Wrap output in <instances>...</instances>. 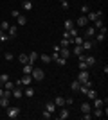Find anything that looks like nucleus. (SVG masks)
Segmentation results:
<instances>
[{"mask_svg":"<svg viewBox=\"0 0 108 120\" xmlns=\"http://www.w3.org/2000/svg\"><path fill=\"white\" fill-rule=\"evenodd\" d=\"M5 109H7V113H5L7 118H18V115H20V108H18V106H11L9 104Z\"/></svg>","mask_w":108,"mask_h":120,"instance_id":"nucleus-1","label":"nucleus"},{"mask_svg":"<svg viewBox=\"0 0 108 120\" xmlns=\"http://www.w3.org/2000/svg\"><path fill=\"white\" fill-rule=\"evenodd\" d=\"M31 77H32L34 81H43V77H45V72L41 70V68H32Z\"/></svg>","mask_w":108,"mask_h":120,"instance_id":"nucleus-2","label":"nucleus"},{"mask_svg":"<svg viewBox=\"0 0 108 120\" xmlns=\"http://www.w3.org/2000/svg\"><path fill=\"white\" fill-rule=\"evenodd\" d=\"M97 18H103V11H88L87 13V20L88 22H94Z\"/></svg>","mask_w":108,"mask_h":120,"instance_id":"nucleus-3","label":"nucleus"},{"mask_svg":"<svg viewBox=\"0 0 108 120\" xmlns=\"http://www.w3.org/2000/svg\"><path fill=\"white\" fill-rule=\"evenodd\" d=\"M77 81H79V82H87V81H90V72L88 70H81L79 72V74H77Z\"/></svg>","mask_w":108,"mask_h":120,"instance_id":"nucleus-4","label":"nucleus"},{"mask_svg":"<svg viewBox=\"0 0 108 120\" xmlns=\"http://www.w3.org/2000/svg\"><path fill=\"white\" fill-rule=\"evenodd\" d=\"M70 116V109H68L67 106H63V108H60V115H58V118L60 120H65Z\"/></svg>","mask_w":108,"mask_h":120,"instance_id":"nucleus-5","label":"nucleus"},{"mask_svg":"<svg viewBox=\"0 0 108 120\" xmlns=\"http://www.w3.org/2000/svg\"><path fill=\"white\" fill-rule=\"evenodd\" d=\"M11 97H15V99H22V97H24V91H22L20 86H15V88L11 90Z\"/></svg>","mask_w":108,"mask_h":120,"instance_id":"nucleus-6","label":"nucleus"},{"mask_svg":"<svg viewBox=\"0 0 108 120\" xmlns=\"http://www.w3.org/2000/svg\"><path fill=\"white\" fill-rule=\"evenodd\" d=\"M20 82H22V86H31V84H32V77H31V74H24V77L20 79Z\"/></svg>","mask_w":108,"mask_h":120,"instance_id":"nucleus-7","label":"nucleus"},{"mask_svg":"<svg viewBox=\"0 0 108 120\" xmlns=\"http://www.w3.org/2000/svg\"><path fill=\"white\" fill-rule=\"evenodd\" d=\"M58 54H60V57H65V59H67L72 52L68 50V47H60V49H58Z\"/></svg>","mask_w":108,"mask_h":120,"instance_id":"nucleus-8","label":"nucleus"},{"mask_svg":"<svg viewBox=\"0 0 108 120\" xmlns=\"http://www.w3.org/2000/svg\"><path fill=\"white\" fill-rule=\"evenodd\" d=\"M106 104H108L106 99H99V97L94 99V108H103V106H106Z\"/></svg>","mask_w":108,"mask_h":120,"instance_id":"nucleus-9","label":"nucleus"},{"mask_svg":"<svg viewBox=\"0 0 108 120\" xmlns=\"http://www.w3.org/2000/svg\"><path fill=\"white\" fill-rule=\"evenodd\" d=\"M76 25H77V27H87V25H88V20H87V15H83V16H79V18H77V22H76Z\"/></svg>","mask_w":108,"mask_h":120,"instance_id":"nucleus-10","label":"nucleus"},{"mask_svg":"<svg viewBox=\"0 0 108 120\" xmlns=\"http://www.w3.org/2000/svg\"><path fill=\"white\" fill-rule=\"evenodd\" d=\"M72 54L76 56V57H79V56L85 54V50H83V47H81V45H74V49H72Z\"/></svg>","mask_w":108,"mask_h":120,"instance_id":"nucleus-11","label":"nucleus"},{"mask_svg":"<svg viewBox=\"0 0 108 120\" xmlns=\"http://www.w3.org/2000/svg\"><path fill=\"white\" fill-rule=\"evenodd\" d=\"M79 109H81V113H92V106H90V102H83Z\"/></svg>","mask_w":108,"mask_h":120,"instance_id":"nucleus-12","label":"nucleus"},{"mask_svg":"<svg viewBox=\"0 0 108 120\" xmlns=\"http://www.w3.org/2000/svg\"><path fill=\"white\" fill-rule=\"evenodd\" d=\"M16 32H18V27H16V25H9V29H7V34H9L11 40H13V38H16Z\"/></svg>","mask_w":108,"mask_h":120,"instance_id":"nucleus-13","label":"nucleus"},{"mask_svg":"<svg viewBox=\"0 0 108 120\" xmlns=\"http://www.w3.org/2000/svg\"><path fill=\"white\" fill-rule=\"evenodd\" d=\"M56 104H54V102H47L45 104V111H49V113H52V115H54V113H56Z\"/></svg>","mask_w":108,"mask_h":120,"instance_id":"nucleus-14","label":"nucleus"},{"mask_svg":"<svg viewBox=\"0 0 108 120\" xmlns=\"http://www.w3.org/2000/svg\"><path fill=\"white\" fill-rule=\"evenodd\" d=\"M38 59H40V54L32 50L31 54H29V65H32V63H36V61H38Z\"/></svg>","mask_w":108,"mask_h":120,"instance_id":"nucleus-15","label":"nucleus"},{"mask_svg":"<svg viewBox=\"0 0 108 120\" xmlns=\"http://www.w3.org/2000/svg\"><path fill=\"white\" fill-rule=\"evenodd\" d=\"M52 102L56 104V108H63V106H65V99H63V97H56Z\"/></svg>","mask_w":108,"mask_h":120,"instance_id":"nucleus-16","label":"nucleus"},{"mask_svg":"<svg viewBox=\"0 0 108 120\" xmlns=\"http://www.w3.org/2000/svg\"><path fill=\"white\" fill-rule=\"evenodd\" d=\"M85 63H87L88 68H90V66L96 65V57H92V56H85Z\"/></svg>","mask_w":108,"mask_h":120,"instance_id":"nucleus-17","label":"nucleus"},{"mask_svg":"<svg viewBox=\"0 0 108 120\" xmlns=\"http://www.w3.org/2000/svg\"><path fill=\"white\" fill-rule=\"evenodd\" d=\"M94 34H96V29H94L92 25H90V27H87V29H85V36H87V38H92Z\"/></svg>","mask_w":108,"mask_h":120,"instance_id":"nucleus-18","label":"nucleus"},{"mask_svg":"<svg viewBox=\"0 0 108 120\" xmlns=\"http://www.w3.org/2000/svg\"><path fill=\"white\" fill-rule=\"evenodd\" d=\"M16 22H18V25H25V23H27V18H25V15H22V13H20V15L16 16Z\"/></svg>","mask_w":108,"mask_h":120,"instance_id":"nucleus-19","label":"nucleus"},{"mask_svg":"<svg viewBox=\"0 0 108 120\" xmlns=\"http://www.w3.org/2000/svg\"><path fill=\"white\" fill-rule=\"evenodd\" d=\"M63 27H65V30H70V29H74V27H76V23H74L72 20H65Z\"/></svg>","mask_w":108,"mask_h":120,"instance_id":"nucleus-20","label":"nucleus"},{"mask_svg":"<svg viewBox=\"0 0 108 120\" xmlns=\"http://www.w3.org/2000/svg\"><path fill=\"white\" fill-rule=\"evenodd\" d=\"M9 40H11L9 34H5V30L0 29V43H4V41H9Z\"/></svg>","mask_w":108,"mask_h":120,"instance_id":"nucleus-21","label":"nucleus"},{"mask_svg":"<svg viewBox=\"0 0 108 120\" xmlns=\"http://www.w3.org/2000/svg\"><path fill=\"white\" fill-rule=\"evenodd\" d=\"M18 61H20L22 65H27V63H29V56L27 54H20L18 56Z\"/></svg>","mask_w":108,"mask_h":120,"instance_id":"nucleus-22","label":"nucleus"},{"mask_svg":"<svg viewBox=\"0 0 108 120\" xmlns=\"http://www.w3.org/2000/svg\"><path fill=\"white\" fill-rule=\"evenodd\" d=\"M79 86H81V82H79V81H72V84H70V90L72 91H79Z\"/></svg>","mask_w":108,"mask_h":120,"instance_id":"nucleus-23","label":"nucleus"},{"mask_svg":"<svg viewBox=\"0 0 108 120\" xmlns=\"http://www.w3.org/2000/svg\"><path fill=\"white\" fill-rule=\"evenodd\" d=\"M32 95H34V88L27 86L25 90H24V97H32Z\"/></svg>","mask_w":108,"mask_h":120,"instance_id":"nucleus-24","label":"nucleus"},{"mask_svg":"<svg viewBox=\"0 0 108 120\" xmlns=\"http://www.w3.org/2000/svg\"><path fill=\"white\" fill-rule=\"evenodd\" d=\"M81 47H83V50H90L94 47V43L90 40H87V41H83V43H81Z\"/></svg>","mask_w":108,"mask_h":120,"instance_id":"nucleus-25","label":"nucleus"},{"mask_svg":"<svg viewBox=\"0 0 108 120\" xmlns=\"http://www.w3.org/2000/svg\"><path fill=\"white\" fill-rule=\"evenodd\" d=\"M103 25H104L103 18H97V20H94V29H101Z\"/></svg>","mask_w":108,"mask_h":120,"instance_id":"nucleus-26","label":"nucleus"},{"mask_svg":"<svg viewBox=\"0 0 108 120\" xmlns=\"http://www.w3.org/2000/svg\"><path fill=\"white\" fill-rule=\"evenodd\" d=\"M2 86H4V90H13V88H15V82H13V81H5Z\"/></svg>","mask_w":108,"mask_h":120,"instance_id":"nucleus-27","label":"nucleus"},{"mask_svg":"<svg viewBox=\"0 0 108 120\" xmlns=\"http://www.w3.org/2000/svg\"><path fill=\"white\" fill-rule=\"evenodd\" d=\"M0 106H2V108H7V106H9V97H0Z\"/></svg>","mask_w":108,"mask_h":120,"instance_id":"nucleus-28","label":"nucleus"},{"mask_svg":"<svg viewBox=\"0 0 108 120\" xmlns=\"http://www.w3.org/2000/svg\"><path fill=\"white\" fill-rule=\"evenodd\" d=\"M40 59H41V63H45V65H47V63H51V61H52V57H51V56H47V54H41Z\"/></svg>","mask_w":108,"mask_h":120,"instance_id":"nucleus-29","label":"nucleus"},{"mask_svg":"<svg viewBox=\"0 0 108 120\" xmlns=\"http://www.w3.org/2000/svg\"><path fill=\"white\" fill-rule=\"evenodd\" d=\"M87 97H88V99H90V100H94V99H96V97H97V93H96V91H94L92 88H90V90L87 91Z\"/></svg>","mask_w":108,"mask_h":120,"instance_id":"nucleus-30","label":"nucleus"},{"mask_svg":"<svg viewBox=\"0 0 108 120\" xmlns=\"http://www.w3.org/2000/svg\"><path fill=\"white\" fill-rule=\"evenodd\" d=\"M24 9H25V11L32 9V2H31V0H25V2H24Z\"/></svg>","mask_w":108,"mask_h":120,"instance_id":"nucleus-31","label":"nucleus"},{"mask_svg":"<svg viewBox=\"0 0 108 120\" xmlns=\"http://www.w3.org/2000/svg\"><path fill=\"white\" fill-rule=\"evenodd\" d=\"M70 45H72V38H70V40H65V38H63L60 47H70Z\"/></svg>","mask_w":108,"mask_h":120,"instance_id":"nucleus-32","label":"nucleus"},{"mask_svg":"<svg viewBox=\"0 0 108 120\" xmlns=\"http://www.w3.org/2000/svg\"><path fill=\"white\" fill-rule=\"evenodd\" d=\"M104 38H106V34H103V32H99V34L96 36V41H97V43H101V41H104Z\"/></svg>","mask_w":108,"mask_h":120,"instance_id":"nucleus-33","label":"nucleus"},{"mask_svg":"<svg viewBox=\"0 0 108 120\" xmlns=\"http://www.w3.org/2000/svg\"><path fill=\"white\" fill-rule=\"evenodd\" d=\"M31 72H32V65H29V63L24 65V74H31Z\"/></svg>","mask_w":108,"mask_h":120,"instance_id":"nucleus-34","label":"nucleus"},{"mask_svg":"<svg viewBox=\"0 0 108 120\" xmlns=\"http://www.w3.org/2000/svg\"><path fill=\"white\" fill-rule=\"evenodd\" d=\"M5 81H9V75H7V74H2V75H0V86L4 84Z\"/></svg>","mask_w":108,"mask_h":120,"instance_id":"nucleus-35","label":"nucleus"},{"mask_svg":"<svg viewBox=\"0 0 108 120\" xmlns=\"http://www.w3.org/2000/svg\"><path fill=\"white\" fill-rule=\"evenodd\" d=\"M68 34H70V38H76V36L79 34V32H77V29L74 27V29H70V30H68Z\"/></svg>","mask_w":108,"mask_h":120,"instance_id":"nucleus-36","label":"nucleus"},{"mask_svg":"<svg viewBox=\"0 0 108 120\" xmlns=\"http://www.w3.org/2000/svg\"><path fill=\"white\" fill-rule=\"evenodd\" d=\"M13 57H15V56L11 54V52H5V54H4V59L5 61H13Z\"/></svg>","mask_w":108,"mask_h":120,"instance_id":"nucleus-37","label":"nucleus"},{"mask_svg":"<svg viewBox=\"0 0 108 120\" xmlns=\"http://www.w3.org/2000/svg\"><path fill=\"white\" fill-rule=\"evenodd\" d=\"M79 70H88V65L85 61H79Z\"/></svg>","mask_w":108,"mask_h":120,"instance_id":"nucleus-38","label":"nucleus"},{"mask_svg":"<svg viewBox=\"0 0 108 120\" xmlns=\"http://www.w3.org/2000/svg\"><path fill=\"white\" fill-rule=\"evenodd\" d=\"M0 29H2V30H7V29H9V22H2V25H0Z\"/></svg>","mask_w":108,"mask_h":120,"instance_id":"nucleus-39","label":"nucleus"},{"mask_svg":"<svg viewBox=\"0 0 108 120\" xmlns=\"http://www.w3.org/2000/svg\"><path fill=\"white\" fill-rule=\"evenodd\" d=\"M72 104H74V99H72V97L65 99V106H72Z\"/></svg>","mask_w":108,"mask_h":120,"instance_id":"nucleus-40","label":"nucleus"},{"mask_svg":"<svg viewBox=\"0 0 108 120\" xmlns=\"http://www.w3.org/2000/svg\"><path fill=\"white\" fill-rule=\"evenodd\" d=\"M88 11H90V7H88V5H81V13H83V15H87Z\"/></svg>","mask_w":108,"mask_h":120,"instance_id":"nucleus-41","label":"nucleus"},{"mask_svg":"<svg viewBox=\"0 0 108 120\" xmlns=\"http://www.w3.org/2000/svg\"><path fill=\"white\" fill-rule=\"evenodd\" d=\"M41 116H43V118H51L52 113H49V111H43V115H41Z\"/></svg>","mask_w":108,"mask_h":120,"instance_id":"nucleus-42","label":"nucleus"},{"mask_svg":"<svg viewBox=\"0 0 108 120\" xmlns=\"http://www.w3.org/2000/svg\"><path fill=\"white\" fill-rule=\"evenodd\" d=\"M83 118H85V120H90V118H92V113H83Z\"/></svg>","mask_w":108,"mask_h":120,"instance_id":"nucleus-43","label":"nucleus"},{"mask_svg":"<svg viewBox=\"0 0 108 120\" xmlns=\"http://www.w3.org/2000/svg\"><path fill=\"white\" fill-rule=\"evenodd\" d=\"M63 38H65V40H70V34H68V30H65V32H63Z\"/></svg>","mask_w":108,"mask_h":120,"instance_id":"nucleus-44","label":"nucleus"},{"mask_svg":"<svg viewBox=\"0 0 108 120\" xmlns=\"http://www.w3.org/2000/svg\"><path fill=\"white\" fill-rule=\"evenodd\" d=\"M18 15H20V13H18V11H16V9H15V11H11V16H13V18H16V16H18Z\"/></svg>","mask_w":108,"mask_h":120,"instance_id":"nucleus-45","label":"nucleus"},{"mask_svg":"<svg viewBox=\"0 0 108 120\" xmlns=\"http://www.w3.org/2000/svg\"><path fill=\"white\" fill-rule=\"evenodd\" d=\"M61 7H63V9H68V2H67V0H65V2H61Z\"/></svg>","mask_w":108,"mask_h":120,"instance_id":"nucleus-46","label":"nucleus"},{"mask_svg":"<svg viewBox=\"0 0 108 120\" xmlns=\"http://www.w3.org/2000/svg\"><path fill=\"white\" fill-rule=\"evenodd\" d=\"M0 97H4V86H0Z\"/></svg>","mask_w":108,"mask_h":120,"instance_id":"nucleus-47","label":"nucleus"},{"mask_svg":"<svg viewBox=\"0 0 108 120\" xmlns=\"http://www.w3.org/2000/svg\"><path fill=\"white\" fill-rule=\"evenodd\" d=\"M60 2H65V0H60Z\"/></svg>","mask_w":108,"mask_h":120,"instance_id":"nucleus-48","label":"nucleus"},{"mask_svg":"<svg viewBox=\"0 0 108 120\" xmlns=\"http://www.w3.org/2000/svg\"><path fill=\"white\" fill-rule=\"evenodd\" d=\"M0 49H2V47H0Z\"/></svg>","mask_w":108,"mask_h":120,"instance_id":"nucleus-49","label":"nucleus"},{"mask_svg":"<svg viewBox=\"0 0 108 120\" xmlns=\"http://www.w3.org/2000/svg\"><path fill=\"white\" fill-rule=\"evenodd\" d=\"M31 2H32V0H31Z\"/></svg>","mask_w":108,"mask_h":120,"instance_id":"nucleus-50","label":"nucleus"}]
</instances>
